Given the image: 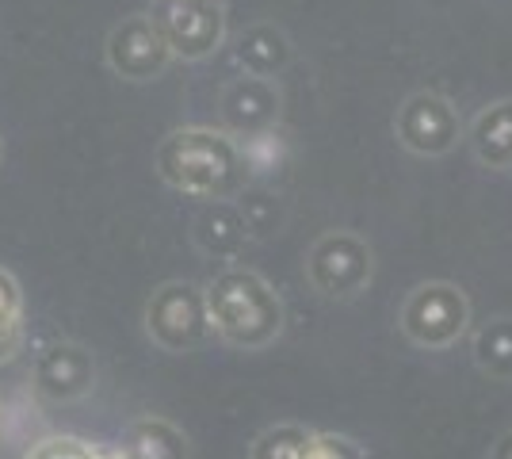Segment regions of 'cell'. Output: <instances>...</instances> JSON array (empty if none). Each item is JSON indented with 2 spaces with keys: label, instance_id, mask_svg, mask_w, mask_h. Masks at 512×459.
Masks as SVG:
<instances>
[{
  "label": "cell",
  "instance_id": "1",
  "mask_svg": "<svg viewBox=\"0 0 512 459\" xmlns=\"http://www.w3.org/2000/svg\"><path fill=\"white\" fill-rule=\"evenodd\" d=\"M157 176L195 199H237L249 184V157L234 134L180 127L157 146Z\"/></svg>",
  "mask_w": 512,
  "mask_h": 459
},
{
  "label": "cell",
  "instance_id": "2",
  "mask_svg": "<svg viewBox=\"0 0 512 459\" xmlns=\"http://www.w3.org/2000/svg\"><path fill=\"white\" fill-rule=\"evenodd\" d=\"M214 337L245 352L268 349L283 333V299L260 272L230 264L203 287Z\"/></svg>",
  "mask_w": 512,
  "mask_h": 459
},
{
  "label": "cell",
  "instance_id": "3",
  "mask_svg": "<svg viewBox=\"0 0 512 459\" xmlns=\"http://www.w3.org/2000/svg\"><path fill=\"white\" fill-rule=\"evenodd\" d=\"M146 337L165 352H195L214 337L203 287L192 280H169L146 299Z\"/></svg>",
  "mask_w": 512,
  "mask_h": 459
},
{
  "label": "cell",
  "instance_id": "4",
  "mask_svg": "<svg viewBox=\"0 0 512 459\" xmlns=\"http://www.w3.org/2000/svg\"><path fill=\"white\" fill-rule=\"evenodd\" d=\"M398 329L417 349H451L470 329V299L448 280H425L406 295Z\"/></svg>",
  "mask_w": 512,
  "mask_h": 459
},
{
  "label": "cell",
  "instance_id": "5",
  "mask_svg": "<svg viewBox=\"0 0 512 459\" xmlns=\"http://www.w3.org/2000/svg\"><path fill=\"white\" fill-rule=\"evenodd\" d=\"M375 276V253L356 230H325L306 253V280L325 299H356Z\"/></svg>",
  "mask_w": 512,
  "mask_h": 459
},
{
  "label": "cell",
  "instance_id": "6",
  "mask_svg": "<svg viewBox=\"0 0 512 459\" xmlns=\"http://www.w3.org/2000/svg\"><path fill=\"white\" fill-rule=\"evenodd\" d=\"M172 58L203 62L226 43V4L222 0H161L153 8Z\"/></svg>",
  "mask_w": 512,
  "mask_h": 459
},
{
  "label": "cell",
  "instance_id": "7",
  "mask_svg": "<svg viewBox=\"0 0 512 459\" xmlns=\"http://www.w3.org/2000/svg\"><path fill=\"white\" fill-rule=\"evenodd\" d=\"M398 146L417 157H444L463 138V115L440 92H413L394 115Z\"/></svg>",
  "mask_w": 512,
  "mask_h": 459
},
{
  "label": "cell",
  "instance_id": "8",
  "mask_svg": "<svg viewBox=\"0 0 512 459\" xmlns=\"http://www.w3.org/2000/svg\"><path fill=\"white\" fill-rule=\"evenodd\" d=\"M104 58H107V69L115 77L138 81V85L165 77V69L176 62L169 43H165V35H161V27H157V20L146 16V12L127 16L123 23L111 27V35H107L104 43Z\"/></svg>",
  "mask_w": 512,
  "mask_h": 459
},
{
  "label": "cell",
  "instance_id": "9",
  "mask_svg": "<svg viewBox=\"0 0 512 459\" xmlns=\"http://www.w3.org/2000/svg\"><path fill=\"white\" fill-rule=\"evenodd\" d=\"M218 115H222V131L234 134V138H260V134H272L283 115V92L276 81L268 77H249L241 73L230 85L222 88V100H218Z\"/></svg>",
  "mask_w": 512,
  "mask_h": 459
},
{
  "label": "cell",
  "instance_id": "10",
  "mask_svg": "<svg viewBox=\"0 0 512 459\" xmlns=\"http://www.w3.org/2000/svg\"><path fill=\"white\" fill-rule=\"evenodd\" d=\"M92 383H96L92 352L77 341L43 345L35 364H31V387L46 402H77L92 391Z\"/></svg>",
  "mask_w": 512,
  "mask_h": 459
},
{
  "label": "cell",
  "instance_id": "11",
  "mask_svg": "<svg viewBox=\"0 0 512 459\" xmlns=\"http://www.w3.org/2000/svg\"><path fill=\"white\" fill-rule=\"evenodd\" d=\"M249 219L245 211L237 207L234 199H207L203 211L195 215L192 222V241L203 257H214V261H237L249 245Z\"/></svg>",
  "mask_w": 512,
  "mask_h": 459
},
{
  "label": "cell",
  "instance_id": "12",
  "mask_svg": "<svg viewBox=\"0 0 512 459\" xmlns=\"http://www.w3.org/2000/svg\"><path fill=\"white\" fill-rule=\"evenodd\" d=\"M291 58H295V46H291L287 31L279 23H268V20L249 23L234 39V62L249 77L276 81L279 73L291 66Z\"/></svg>",
  "mask_w": 512,
  "mask_h": 459
},
{
  "label": "cell",
  "instance_id": "13",
  "mask_svg": "<svg viewBox=\"0 0 512 459\" xmlns=\"http://www.w3.org/2000/svg\"><path fill=\"white\" fill-rule=\"evenodd\" d=\"M470 153L493 173H512V100H493L474 115L467 131Z\"/></svg>",
  "mask_w": 512,
  "mask_h": 459
},
{
  "label": "cell",
  "instance_id": "14",
  "mask_svg": "<svg viewBox=\"0 0 512 459\" xmlns=\"http://www.w3.org/2000/svg\"><path fill=\"white\" fill-rule=\"evenodd\" d=\"M123 459H188V437L165 417H138L119 440Z\"/></svg>",
  "mask_w": 512,
  "mask_h": 459
},
{
  "label": "cell",
  "instance_id": "15",
  "mask_svg": "<svg viewBox=\"0 0 512 459\" xmlns=\"http://www.w3.org/2000/svg\"><path fill=\"white\" fill-rule=\"evenodd\" d=\"M470 356L478 372L490 375L493 383H512V314H497L474 329Z\"/></svg>",
  "mask_w": 512,
  "mask_h": 459
},
{
  "label": "cell",
  "instance_id": "16",
  "mask_svg": "<svg viewBox=\"0 0 512 459\" xmlns=\"http://www.w3.org/2000/svg\"><path fill=\"white\" fill-rule=\"evenodd\" d=\"M23 349V291L20 280L0 268V364Z\"/></svg>",
  "mask_w": 512,
  "mask_h": 459
},
{
  "label": "cell",
  "instance_id": "17",
  "mask_svg": "<svg viewBox=\"0 0 512 459\" xmlns=\"http://www.w3.org/2000/svg\"><path fill=\"white\" fill-rule=\"evenodd\" d=\"M310 429L295 425V421H279L272 429H264L249 448V459H299L302 448L310 444Z\"/></svg>",
  "mask_w": 512,
  "mask_h": 459
},
{
  "label": "cell",
  "instance_id": "18",
  "mask_svg": "<svg viewBox=\"0 0 512 459\" xmlns=\"http://www.w3.org/2000/svg\"><path fill=\"white\" fill-rule=\"evenodd\" d=\"M23 459H104V448H96L81 437H46Z\"/></svg>",
  "mask_w": 512,
  "mask_h": 459
},
{
  "label": "cell",
  "instance_id": "19",
  "mask_svg": "<svg viewBox=\"0 0 512 459\" xmlns=\"http://www.w3.org/2000/svg\"><path fill=\"white\" fill-rule=\"evenodd\" d=\"M299 459H367V452L344 433H314Z\"/></svg>",
  "mask_w": 512,
  "mask_h": 459
},
{
  "label": "cell",
  "instance_id": "20",
  "mask_svg": "<svg viewBox=\"0 0 512 459\" xmlns=\"http://www.w3.org/2000/svg\"><path fill=\"white\" fill-rule=\"evenodd\" d=\"M490 459H512V429H505V433H501V437L493 440Z\"/></svg>",
  "mask_w": 512,
  "mask_h": 459
},
{
  "label": "cell",
  "instance_id": "21",
  "mask_svg": "<svg viewBox=\"0 0 512 459\" xmlns=\"http://www.w3.org/2000/svg\"><path fill=\"white\" fill-rule=\"evenodd\" d=\"M0 153H4V150H0Z\"/></svg>",
  "mask_w": 512,
  "mask_h": 459
}]
</instances>
